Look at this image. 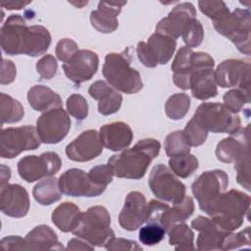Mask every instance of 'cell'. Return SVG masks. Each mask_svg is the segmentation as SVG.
<instances>
[{"label":"cell","mask_w":251,"mask_h":251,"mask_svg":"<svg viewBox=\"0 0 251 251\" xmlns=\"http://www.w3.org/2000/svg\"><path fill=\"white\" fill-rule=\"evenodd\" d=\"M1 48L8 55L36 57L49 48L51 35L42 25H27L21 15H11L1 26Z\"/></svg>","instance_id":"cell-1"},{"label":"cell","mask_w":251,"mask_h":251,"mask_svg":"<svg viewBox=\"0 0 251 251\" xmlns=\"http://www.w3.org/2000/svg\"><path fill=\"white\" fill-rule=\"evenodd\" d=\"M161 144L153 138L139 140L132 148L125 149L108 160L114 176L122 178H142L151 161L159 155Z\"/></svg>","instance_id":"cell-2"},{"label":"cell","mask_w":251,"mask_h":251,"mask_svg":"<svg viewBox=\"0 0 251 251\" xmlns=\"http://www.w3.org/2000/svg\"><path fill=\"white\" fill-rule=\"evenodd\" d=\"M249 210L250 196L231 189L222 193L205 213L221 229L231 232L241 226Z\"/></svg>","instance_id":"cell-3"},{"label":"cell","mask_w":251,"mask_h":251,"mask_svg":"<svg viewBox=\"0 0 251 251\" xmlns=\"http://www.w3.org/2000/svg\"><path fill=\"white\" fill-rule=\"evenodd\" d=\"M131 57L128 48L122 53H109L105 57L102 74L108 83L116 90L133 94L142 89L139 73L130 67Z\"/></svg>","instance_id":"cell-4"},{"label":"cell","mask_w":251,"mask_h":251,"mask_svg":"<svg viewBox=\"0 0 251 251\" xmlns=\"http://www.w3.org/2000/svg\"><path fill=\"white\" fill-rule=\"evenodd\" d=\"M110 224L111 217L107 209L102 206H93L81 213L79 222L73 233L93 246L105 247L115 235Z\"/></svg>","instance_id":"cell-5"},{"label":"cell","mask_w":251,"mask_h":251,"mask_svg":"<svg viewBox=\"0 0 251 251\" xmlns=\"http://www.w3.org/2000/svg\"><path fill=\"white\" fill-rule=\"evenodd\" d=\"M216 30L229 39L236 48L246 55H250V26L251 14L248 9L236 8L226 12L213 21Z\"/></svg>","instance_id":"cell-6"},{"label":"cell","mask_w":251,"mask_h":251,"mask_svg":"<svg viewBox=\"0 0 251 251\" xmlns=\"http://www.w3.org/2000/svg\"><path fill=\"white\" fill-rule=\"evenodd\" d=\"M205 130L214 133L236 132L241 126L239 116L230 112L224 104L205 102L199 105L192 117Z\"/></svg>","instance_id":"cell-7"},{"label":"cell","mask_w":251,"mask_h":251,"mask_svg":"<svg viewBox=\"0 0 251 251\" xmlns=\"http://www.w3.org/2000/svg\"><path fill=\"white\" fill-rule=\"evenodd\" d=\"M214 59L204 52H193L190 48L181 47L172 64L174 83L181 89H189L191 75L201 69H213Z\"/></svg>","instance_id":"cell-8"},{"label":"cell","mask_w":251,"mask_h":251,"mask_svg":"<svg viewBox=\"0 0 251 251\" xmlns=\"http://www.w3.org/2000/svg\"><path fill=\"white\" fill-rule=\"evenodd\" d=\"M41 142L36 127L32 126L3 128L0 134V156L12 159L24 151L35 150Z\"/></svg>","instance_id":"cell-9"},{"label":"cell","mask_w":251,"mask_h":251,"mask_svg":"<svg viewBox=\"0 0 251 251\" xmlns=\"http://www.w3.org/2000/svg\"><path fill=\"white\" fill-rule=\"evenodd\" d=\"M148 184L153 194L166 202L176 204L186 196L185 185L178 180L170 168L163 164H159L151 170Z\"/></svg>","instance_id":"cell-10"},{"label":"cell","mask_w":251,"mask_h":251,"mask_svg":"<svg viewBox=\"0 0 251 251\" xmlns=\"http://www.w3.org/2000/svg\"><path fill=\"white\" fill-rule=\"evenodd\" d=\"M227 185V175L222 170H213L201 174L192 183L191 188L199 203V208L206 212L212 203L226 191Z\"/></svg>","instance_id":"cell-11"},{"label":"cell","mask_w":251,"mask_h":251,"mask_svg":"<svg viewBox=\"0 0 251 251\" xmlns=\"http://www.w3.org/2000/svg\"><path fill=\"white\" fill-rule=\"evenodd\" d=\"M176 40L161 33H153L147 42H139L136 52L139 61L148 68L167 64L176 50Z\"/></svg>","instance_id":"cell-12"},{"label":"cell","mask_w":251,"mask_h":251,"mask_svg":"<svg viewBox=\"0 0 251 251\" xmlns=\"http://www.w3.org/2000/svg\"><path fill=\"white\" fill-rule=\"evenodd\" d=\"M61 158L55 152H45L40 156L27 155L18 162V173L24 180L33 182L55 175L61 169Z\"/></svg>","instance_id":"cell-13"},{"label":"cell","mask_w":251,"mask_h":251,"mask_svg":"<svg viewBox=\"0 0 251 251\" xmlns=\"http://www.w3.org/2000/svg\"><path fill=\"white\" fill-rule=\"evenodd\" d=\"M71 128L68 113L62 108L44 112L36 121V129L43 143L55 144L63 140Z\"/></svg>","instance_id":"cell-14"},{"label":"cell","mask_w":251,"mask_h":251,"mask_svg":"<svg viewBox=\"0 0 251 251\" xmlns=\"http://www.w3.org/2000/svg\"><path fill=\"white\" fill-rule=\"evenodd\" d=\"M215 78L223 88L233 87L250 92V64L237 59H228L222 62L216 72Z\"/></svg>","instance_id":"cell-15"},{"label":"cell","mask_w":251,"mask_h":251,"mask_svg":"<svg viewBox=\"0 0 251 251\" xmlns=\"http://www.w3.org/2000/svg\"><path fill=\"white\" fill-rule=\"evenodd\" d=\"M59 186L63 194L73 197H96L106 188L96 185L89 177L88 173L80 169H70L61 175Z\"/></svg>","instance_id":"cell-16"},{"label":"cell","mask_w":251,"mask_h":251,"mask_svg":"<svg viewBox=\"0 0 251 251\" xmlns=\"http://www.w3.org/2000/svg\"><path fill=\"white\" fill-rule=\"evenodd\" d=\"M99 65V59L95 52L91 50L81 49L78 50L75 56L64 63L62 68L67 77L75 84L89 80L97 72Z\"/></svg>","instance_id":"cell-17"},{"label":"cell","mask_w":251,"mask_h":251,"mask_svg":"<svg viewBox=\"0 0 251 251\" xmlns=\"http://www.w3.org/2000/svg\"><path fill=\"white\" fill-rule=\"evenodd\" d=\"M193 19H196V10L193 4L190 2L179 3L157 24L156 32L176 40Z\"/></svg>","instance_id":"cell-18"},{"label":"cell","mask_w":251,"mask_h":251,"mask_svg":"<svg viewBox=\"0 0 251 251\" xmlns=\"http://www.w3.org/2000/svg\"><path fill=\"white\" fill-rule=\"evenodd\" d=\"M216 156L224 163H236L249 158V125L220 141L216 148Z\"/></svg>","instance_id":"cell-19"},{"label":"cell","mask_w":251,"mask_h":251,"mask_svg":"<svg viewBox=\"0 0 251 251\" xmlns=\"http://www.w3.org/2000/svg\"><path fill=\"white\" fill-rule=\"evenodd\" d=\"M103 151L99 132L88 129L81 132L66 147V155L75 162H88L98 157Z\"/></svg>","instance_id":"cell-20"},{"label":"cell","mask_w":251,"mask_h":251,"mask_svg":"<svg viewBox=\"0 0 251 251\" xmlns=\"http://www.w3.org/2000/svg\"><path fill=\"white\" fill-rule=\"evenodd\" d=\"M147 203L145 196L138 191L129 192L125 200V205L119 215L120 226L132 231L145 223Z\"/></svg>","instance_id":"cell-21"},{"label":"cell","mask_w":251,"mask_h":251,"mask_svg":"<svg viewBox=\"0 0 251 251\" xmlns=\"http://www.w3.org/2000/svg\"><path fill=\"white\" fill-rule=\"evenodd\" d=\"M0 207L3 214L13 218H23L29 210L27 191L20 184L1 186Z\"/></svg>","instance_id":"cell-22"},{"label":"cell","mask_w":251,"mask_h":251,"mask_svg":"<svg viewBox=\"0 0 251 251\" xmlns=\"http://www.w3.org/2000/svg\"><path fill=\"white\" fill-rule=\"evenodd\" d=\"M191 227L199 231L198 250H222L225 238L229 231L221 229L211 219L198 216L191 222Z\"/></svg>","instance_id":"cell-23"},{"label":"cell","mask_w":251,"mask_h":251,"mask_svg":"<svg viewBox=\"0 0 251 251\" xmlns=\"http://www.w3.org/2000/svg\"><path fill=\"white\" fill-rule=\"evenodd\" d=\"M126 4V1H100L97 9L90 14L92 26L102 33H110L116 30L119 25L118 16Z\"/></svg>","instance_id":"cell-24"},{"label":"cell","mask_w":251,"mask_h":251,"mask_svg":"<svg viewBox=\"0 0 251 251\" xmlns=\"http://www.w3.org/2000/svg\"><path fill=\"white\" fill-rule=\"evenodd\" d=\"M99 137L103 147L112 151H121L129 146L133 133L127 124L114 122L100 127Z\"/></svg>","instance_id":"cell-25"},{"label":"cell","mask_w":251,"mask_h":251,"mask_svg":"<svg viewBox=\"0 0 251 251\" xmlns=\"http://www.w3.org/2000/svg\"><path fill=\"white\" fill-rule=\"evenodd\" d=\"M89 95L98 100V112L104 116L112 115L121 108L123 97L122 95L104 80L93 82L89 89Z\"/></svg>","instance_id":"cell-26"},{"label":"cell","mask_w":251,"mask_h":251,"mask_svg":"<svg viewBox=\"0 0 251 251\" xmlns=\"http://www.w3.org/2000/svg\"><path fill=\"white\" fill-rule=\"evenodd\" d=\"M189 89L192 96L199 100L216 97L218 89L213 69H201L194 72L190 76Z\"/></svg>","instance_id":"cell-27"},{"label":"cell","mask_w":251,"mask_h":251,"mask_svg":"<svg viewBox=\"0 0 251 251\" xmlns=\"http://www.w3.org/2000/svg\"><path fill=\"white\" fill-rule=\"evenodd\" d=\"M25 250H46L64 249L60 244L57 234L51 229L50 226L40 225L35 226L29 231L25 238Z\"/></svg>","instance_id":"cell-28"},{"label":"cell","mask_w":251,"mask_h":251,"mask_svg":"<svg viewBox=\"0 0 251 251\" xmlns=\"http://www.w3.org/2000/svg\"><path fill=\"white\" fill-rule=\"evenodd\" d=\"M27 101L30 107L38 112L62 107L61 97L44 85H34L27 92Z\"/></svg>","instance_id":"cell-29"},{"label":"cell","mask_w":251,"mask_h":251,"mask_svg":"<svg viewBox=\"0 0 251 251\" xmlns=\"http://www.w3.org/2000/svg\"><path fill=\"white\" fill-rule=\"evenodd\" d=\"M194 212V202L190 196H185L182 201L166 207L161 218V225L168 232L175 225L185 222Z\"/></svg>","instance_id":"cell-30"},{"label":"cell","mask_w":251,"mask_h":251,"mask_svg":"<svg viewBox=\"0 0 251 251\" xmlns=\"http://www.w3.org/2000/svg\"><path fill=\"white\" fill-rule=\"evenodd\" d=\"M81 213L79 208L72 202H64L54 209L51 219L53 224L64 232L73 231L77 226Z\"/></svg>","instance_id":"cell-31"},{"label":"cell","mask_w":251,"mask_h":251,"mask_svg":"<svg viewBox=\"0 0 251 251\" xmlns=\"http://www.w3.org/2000/svg\"><path fill=\"white\" fill-rule=\"evenodd\" d=\"M32 195L41 205H51L59 201L62 196L59 179L52 176H46V178L33 187Z\"/></svg>","instance_id":"cell-32"},{"label":"cell","mask_w":251,"mask_h":251,"mask_svg":"<svg viewBox=\"0 0 251 251\" xmlns=\"http://www.w3.org/2000/svg\"><path fill=\"white\" fill-rule=\"evenodd\" d=\"M170 245L175 246L176 250H193L194 233L191 228L183 223L175 225L169 231Z\"/></svg>","instance_id":"cell-33"},{"label":"cell","mask_w":251,"mask_h":251,"mask_svg":"<svg viewBox=\"0 0 251 251\" xmlns=\"http://www.w3.org/2000/svg\"><path fill=\"white\" fill-rule=\"evenodd\" d=\"M0 113L2 126L4 124L18 123L25 115L22 104L5 93H1L0 95Z\"/></svg>","instance_id":"cell-34"},{"label":"cell","mask_w":251,"mask_h":251,"mask_svg":"<svg viewBox=\"0 0 251 251\" xmlns=\"http://www.w3.org/2000/svg\"><path fill=\"white\" fill-rule=\"evenodd\" d=\"M169 166L176 176L186 178L198 169L199 162L194 155L188 153L172 157L169 160Z\"/></svg>","instance_id":"cell-35"},{"label":"cell","mask_w":251,"mask_h":251,"mask_svg":"<svg viewBox=\"0 0 251 251\" xmlns=\"http://www.w3.org/2000/svg\"><path fill=\"white\" fill-rule=\"evenodd\" d=\"M190 98L185 93H176L172 95L165 104V112L172 120H180L188 112Z\"/></svg>","instance_id":"cell-36"},{"label":"cell","mask_w":251,"mask_h":251,"mask_svg":"<svg viewBox=\"0 0 251 251\" xmlns=\"http://www.w3.org/2000/svg\"><path fill=\"white\" fill-rule=\"evenodd\" d=\"M165 150L169 157H176L179 155L188 154L190 145L188 144L182 130L171 132L165 139Z\"/></svg>","instance_id":"cell-37"},{"label":"cell","mask_w":251,"mask_h":251,"mask_svg":"<svg viewBox=\"0 0 251 251\" xmlns=\"http://www.w3.org/2000/svg\"><path fill=\"white\" fill-rule=\"evenodd\" d=\"M165 228L158 224L149 223L139 229V240L144 245L153 246L160 243L165 237Z\"/></svg>","instance_id":"cell-38"},{"label":"cell","mask_w":251,"mask_h":251,"mask_svg":"<svg viewBox=\"0 0 251 251\" xmlns=\"http://www.w3.org/2000/svg\"><path fill=\"white\" fill-rule=\"evenodd\" d=\"M224 105L232 113H238L245 104L250 102V92H245L239 88L231 89L225 93Z\"/></svg>","instance_id":"cell-39"},{"label":"cell","mask_w":251,"mask_h":251,"mask_svg":"<svg viewBox=\"0 0 251 251\" xmlns=\"http://www.w3.org/2000/svg\"><path fill=\"white\" fill-rule=\"evenodd\" d=\"M181 36L187 48L198 47L204 38V29L201 23L197 19L191 20Z\"/></svg>","instance_id":"cell-40"},{"label":"cell","mask_w":251,"mask_h":251,"mask_svg":"<svg viewBox=\"0 0 251 251\" xmlns=\"http://www.w3.org/2000/svg\"><path fill=\"white\" fill-rule=\"evenodd\" d=\"M68 113L77 121L84 120L88 115V104L85 98L77 93L72 94L66 102Z\"/></svg>","instance_id":"cell-41"},{"label":"cell","mask_w":251,"mask_h":251,"mask_svg":"<svg viewBox=\"0 0 251 251\" xmlns=\"http://www.w3.org/2000/svg\"><path fill=\"white\" fill-rule=\"evenodd\" d=\"M182 131L190 147H197L202 145L208 136V131L201 127L193 118H191V120L187 123L185 128Z\"/></svg>","instance_id":"cell-42"},{"label":"cell","mask_w":251,"mask_h":251,"mask_svg":"<svg viewBox=\"0 0 251 251\" xmlns=\"http://www.w3.org/2000/svg\"><path fill=\"white\" fill-rule=\"evenodd\" d=\"M250 244V227L247 226L245 229L237 232H229L224 240L222 250H231L238 249L244 245Z\"/></svg>","instance_id":"cell-43"},{"label":"cell","mask_w":251,"mask_h":251,"mask_svg":"<svg viewBox=\"0 0 251 251\" xmlns=\"http://www.w3.org/2000/svg\"><path fill=\"white\" fill-rule=\"evenodd\" d=\"M88 176L96 185L107 188V185L113 180L114 173L110 168V166L107 164V165H99L92 168L88 172Z\"/></svg>","instance_id":"cell-44"},{"label":"cell","mask_w":251,"mask_h":251,"mask_svg":"<svg viewBox=\"0 0 251 251\" xmlns=\"http://www.w3.org/2000/svg\"><path fill=\"white\" fill-rule=\"evenodd\" d=\"M198 6L200 11L212 21L229 11L223 1H199Z\"/></svg>","instance_id":"cell-45"},{"label":"cell","mask_w":251,"mask_h":251,"mask_svg":"<svg viewBox=\"0 0 251 251\" xmlns=\"http://www.w3.org/2000/svg\"><path fill=\"white\" fill-rule=\"evenodd\" d=\"M57 61L55 57L50 54L44 55L37 63L36 70L42 79H51L57 72Z\"/></svg>","instance_id":"cell-46"},{"label":"cell","mask_w":251,"mask_h":251,"mask_svg":"<svg viewBox=\"0 0 251 251\" xmlns=\"http://www.w3.org/2000/svg\"><path fill=\"white\" fill-rule=\"evenodd\" d=\"M78 51L76 43L70 38H63L61 39L56 45V55L60 61L63 63H67L70 61L75 54Z\"/></svg>","instance_id":"cell-47"},{"label":"cell","mask_w":251,"mask_h":251,"mask_svg":"<svg viewBox=\"0 0 251 251\" xmlns=\"http://www.w3.org/2000/svg\"><path fill=\"white\" fill-rule=\"evenodd\" d=\"M250 159L245 158L239 162H236L234 165V169L237 172V182L246 188L247 190H250Z\"/></svg>","instance_id":"cell-48"},{"label":"cell","mask_w":251,"mask_h":251,"mask_svg":"<svg viewBox=\"0 0 251 251\" xmlns=\"http://www.w3.org/2000/svg\"><path fill=\"white\" fill-rule=\"evenodd\" d=\"M107 250L115 251H124V250H142V248L133 240L125 239V238H116L112 237L107 244L105 245Z\"/></svg>","instance_id":"cell-49"},{"label":"cell","mask_w":251,"mask_h":251,"mask_svg":"<svg viewBox=\"0 0 251 251\" xmlns=\"http://www.w3.org/2000/svg\"><path fill=\"white\" fill-rule=\"evenodd\" d=\"M17 70L14 63L10 60L3 59L1 66V84H8L14 81L16 77Z\"/></svg>","instance_id":"cell-50"},{"label":"cell","mask_w":251,"mask_h":251,"mask_svg":"<svg viewBox=\"0 0 251 251\" xmlns=\"http://www.w3.org/2000/svg\"><path fill=\"white\" fill-rule=\"evenodd\" d=\"M25 238L11 235L1 240V246L5 250H25Z\"/></svg>","instance_id":"cell-51"},{"label":"cell","mask_w":251,"mask_h":251,"mask_svg":"<svg viewBox=\"0 0 251 251\" xmlns=\"http://www.w3.org/2000/svg\"><path fill=\"white\" fill-rule=\"evenodd\" d=\"M68 250H93L94 246H90L88 244H86V242H83L79 239L76 238H73L68 242V246H67Z\"/></svg>","instance_id":"cell-52"},{"label":"cell","mask_w":251,"mask_h":251,"mask_svg":"<svg viewBox=\"0 0 251 251\" xmlns=\"http://www.w3.org/2000/svg\"><path fill=\"white\" fill-rule=\"evenodd\" d=\"M30 2H24V1H11V2H3L1 3L2 7H5L8 10H20L25 6L28 5Z\"/></svg>","instance_id":"cell-53"},{"label":"cell","mask_w":251,"mask_h":251,"mask_svg":"<svg viewBox=\"0 0 251 251\" xmlns=\"http://www.w3.org/2000/svg\"><path fill=\"white\" fill-rule=\"evenodd\" d=\"M11 176V170L9 167H6L4 165L1 166V186H4L7 180H9Z\"/></svg>","instance_id":"cell-54"}]
</instances>
